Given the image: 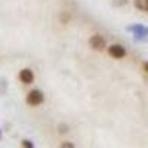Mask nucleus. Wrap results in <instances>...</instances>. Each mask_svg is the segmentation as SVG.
<instances>
[{
	"label": "nucleus",
	"instance_id": "obj_1",
	"mask_svg": "<svg viewBox=\"0 0 148 148\" xmlns=\"http://www.w3.org/2000/svg\"><path fill=\"white\" fill-rule=\"evenodd\" d=\"M89 45H90V47L93 49V51H104L105 46H107L105 39H104L102 36H99V34L92 36L90 40H89Z\"/></svg>",
	"mask_w": 148,
	"mask_h": 148
},
{
	"label": "nucleus",
	"instance_id": "obj_2",
	"mask_svg": "<svg viewBox=\"0 0 148 148\" xmlns=\"http://www.w3.org/2000/svg\"><path fill=\"white\" fill-rule=\"evenodd\" d=\"M27 102L30 105H40L43 102V93L40 90H31L27 96Z\"/></svg>",
	"mask_w": 148,
	"mask_h": 148
},
{
	"label": "nucleus",
	"instance_id": "obj_3",
	"mask_svg": "<svg viewBox=\"0 0 148 148\" xmlns=\"http://www.w3.org/2000/svg\"><path fill=\"white\" fill-rule=\"evenodd\" d=\"M108 53H110L111 56L120 59V58H123V56L126 55V51H125V47L120 46V45H113V46L108 47Z\"/></svg>",
	"mask_w": 148,
	"mask_h": 148
},
{
	"label": "nucleus",
	"instance_id": "obj_4",
	"mask_svg": "<svg viewBox=\"0 0 148 148\" xmlns=\"http://www.w3.org/2000/svg\"><path fill=\"white\" fill-rule=\"evenodd\" d=\"M19 80H21L22 83H25V84L33 83V80H34V74H33V71H31L30 68H24V70L19 73Z\"/></svg>",
	"mask_w": 148,
	"mask_h": 148
},
{
	"label": "nucleus",
	"instance_id": "obj_5",
	"mask_svg": "<svg viewBox=\"0 0 148 148\" xmlns=\"http://www.w3.org/2000/svg\"><path fill=\"white\" fill-rule=\"evenodd\" d=\"M135 6L142 12H148V0H135Z\"/></svg>",
	"mask_w": 148,
	"mask_h": 148
},
{
	"label": "nucleus",
	"instance_id": "obj_6",
	"mask_svg": "<svg viewBox=\"0 0 148 148\" xmlns=\"http://www.w3.org/2000/svg\"><path fill=\"white\" fill-rule=\"evenodd\" d=\"M22 147L31 148V147H33V142H31V141H27V139H24V141H22Z\"/></svg>",
	"mask_w": 148,
	"mask_h": 148
},
{
	"label": "nucleus",
	"instance_id": "obj_7",
	"mask_svg": "<svg viewBox=\"0 0 148 148\" xmlns=\"http://www.w3.org/2000/svg\"><path fill=\"white\" fill-rule=\"evenodd\" d=\"M61 147H62V148H73L74 144H71V142H62V144H61Z\"/></svg>",
	"mask_w": 148,
	"mask_h": 148
},
{
	"label": "nucleus",
	"instance_id": "obj_8",
	"mask_svg": "<svg viewBox=\"0 0 148 148\" xmlns=\"http://www.w3.org/2000/svg\"><path fill=\"white\" fill-rule=\"evenodd\" d=\"M144 70L148 73V62H144Z\"/></svg>",
	"mask_w": 148,
	"mask_h": 148
}]
</instances>
